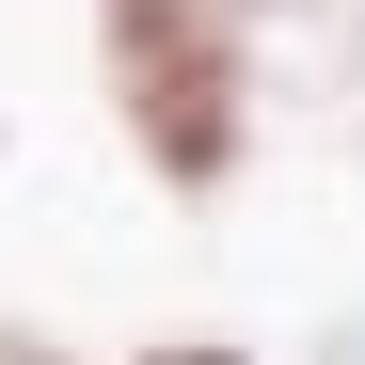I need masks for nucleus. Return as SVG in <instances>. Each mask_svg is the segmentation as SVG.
Instances as JSON below:
<instances>
[{"label":"nucleus","instance_id":"obj_1","mask_svg":"<svg viewBox=\"0 0 365 365\" xmlns=\"http://www.w3.org/2000/svg\"><path fill=\"white\" fill-rule=\"evenodd\" d=\"M96 96L175 207L255 175V16L238 0H96Z\"/></svg>","mask_w":365,"mask_h":365},{"label":"nucleus","instance_id":"obj_3","mask_svg":"<svg viewBox=\"0 0 365 365\" xmlns=\"http://www.w3.org/2000/svg\"><path fill=\"white\" fill-rule=\"evenodd\" d=\"M238 16H255V32H334L349 0H238Z\"/></svg>","mask_w":365,"mask_h":365},{"label":"nucleus","instance_id":"obj_2","mask_svg":"<svg viewBox=\"0 0 365 365\" xmlns=\"http://www.w3.org/2000/svg\"><path fill=\"white\" fill-rule=\"evenodd\" d=\"M128 365H255V349H238V334H143Z\"/></svg>","mask_w":365,"mask_h":365},{"label":"nucleus","instance_id":"obj_4","mask_svg":"<svg viewBox=\"0 0 365 365\" xmlns=\"http://www.w3.org/2000/svg\"><path fill=\"white\" fill-rule=\"evenodd\" d=\"M0 365H80V349H48L32 318H0Z\"/></svg>","mask_w":365,"mask_h":365}]
</instances>
